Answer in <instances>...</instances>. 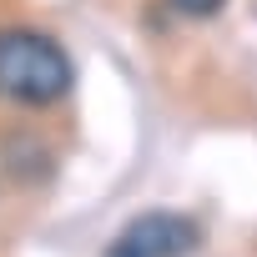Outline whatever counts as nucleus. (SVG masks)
Returning <instances> with one entry per match:
<instances>
[{
    "instance_id": "f03ea898",
    "label": "nucleus",
    "mask_w": 257,
    "mask_h": 257,
    "mask_svg": "<svg viewBox=\"0 0 257 257\" xmlns=\"http://www.w3.org/2000/svg\"><path fill=\"white\" fill-rule=\"evenodd\" d=\"M197 242H202L197 217L152 207V212H137L106 242V257H187V252H197Z\"/></svg>"
},
{
    "instance_id": "7ed1b4c3",
    "label": "nucleus",
    "mask_w": 257,
    "mask_h": 257,
    "mask_svg": "<svg viewBox=\"0 0 257 257\" xmlns=\"http://www.w3.org/2000/svg\"><path fill=\"white\" fill-rule=\"evenodd\" d=\"M172 6L182 11V16H192V21H207V16H217L227 0H172Z\"/></svg>"
},
{
    "instance_id": "f257e3e1",
    "label": "nucleus",
    "mask_w": 257,
    "mask_h": 257,
    "mask_svg": "<svg viewBox=\"0 0 257 257\" xmlns=\"http://www.w3.org/2000/svg\"><path fill=\"white\" fill-rule=\"evenodd\" d=\"M71 86H76V61L56 36L31 26H0V101L46 111L66 101Z\"/></svg>"
}]
</instances>
